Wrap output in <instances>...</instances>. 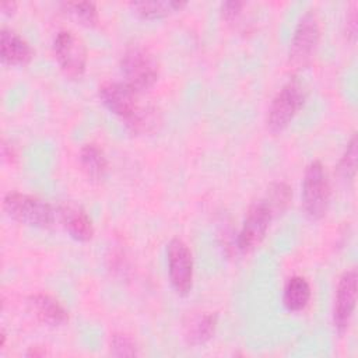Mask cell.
<instances>
[{"mask_svg":"<svg viewBox=\"0 0 358 358\" xmlns=\"http://www.w3.org/2000/svg\"><path fill=\"white\" fill-rule=\"evenodd\" d=\"M3 208L14 221L41 229L53 227L57 210L48 201L21 192H8L3 197Z\"/></svg>","mask_w":358,"mask_h":358,"instance_id":"6da1fadb","label":"cell"},{"mask_svg":"<svg viewBox=\"0 0 358 358\" xmlns=\"http://www.w3.org/2000/svg\"><path fill=\"white\" fill-rule=\"evenodd\" d=\"M120 70L127 83L137 92L150 90L158 80L159 64L154 53L143 45L126 48L120 59Z\"/></svg>","mask_w":358,"mask_h":358,"instance_id":"7a4b0ae2","label":"cell"},{"mask_svg":"<svg viewBox=\"0 0 358 358\" xmlns=\"http://www.w3.org/2000/svg\"><path fill=\"white\" fill-rule=\"evenodd\" d=\"M306 99V90L298 78L288 80L273 96L267 117V129L277 134L288 127Z\"/></svg>","mask_w":358,"mask_h":358,"instance_id":"3957f363","label":"cell"},{"mask_svg":"<svg viewBox=\"0 0 358 358\" xmlns=\"http://www.w3.org/2000/svg\"><path fill=\"white\" fill-rule=\"evenodd\" d=\"M330 193V180L324 165L319 159L309 162L302 180V207L306 217L313 221L323 218L329 208Z\"/></svg>","mask_w":358,"mask_h":358,"instance_id":"277c9868","label":"cell"},{"mask_svg":"<svg viewBox=\"0 0 358 358\" xmlns=\"http://www.w3.org/2000/svg\"><path fill=\"white\" fill-rule=\"evenodd\" d=\"M320 39V20L315 8L306 10L296 27L288 50V64L292 70H301L309 64Z\"/></svg>","mask_w":358,"mask_h":358,"instance_id":"5b68a950","label":"cell"},{"mask_svg":"<svg viewBox=\"0 0 358 358\" xmlns=\"http://www.w3.org/2000/svg\"><path fill=\"white\" fill-rule=\"evenodd\" d=\"M53 53L66 77L71 80L83 77L87 67V48L80 36L70 29H60L53 38Z\"/></svg>","mask_w":358,"mask_h":358,"instance_id":"8992f818","label":"cell"},{"mask_svg":"<svg viewBox=\"0 0 358 358\" xmlns=\"http://www.w3.org/2000/svg\"><path fill=\"white\" fill-rule=\"evenodd\" d=\"M99 99L109 112L120 117L126 124L140 112L144 103L140 102V92L127 83L105 81L99 87Z\"/></svg>","mask_w":358,"mask_h":358,"instance_id":"52a82bcc","label":"cell"},{"mask_svg":"<svg viewBox=\"0 0 358 358\" xmlns=\"http://www.w3.org/2000/svg\"><path fill=\"white\" fill-rule=\"evenodd\" d=\"M273 217L274 215L264 199L252 203L236 236V248L241 252H250L257 248L264 239Z\"/></svg>","mask_w":358,"mask_h":358,"instance_id":"ba28073f","label":"cell"},{"mask_svg":"<svg viewBox=\"0 0 358 358\" xmlns=\"http://www.w3.org/2000/svg\"><path fill=\"white\" fill-rule=\"evenodd\" d=\"M168 275L172 288L179 295H186L193 284V256L185 241L172 238L166 248Z\"/></svg>","mask_w":358,"mask_h":358,"instance_id":"9c48e42d","label":"cell"},{"mask_svg":"<svg viewBox=\"0 0 358 358\" xmlns=\"http://www.w3.org/2000/svg\"><path fill=\"white\" fill-rule=\"evenodd\" d=\"M357 301V270H345L337 282L333 303V326L343 334L351 322Z\"/></svg>","mask_w":358,"mask_h":358,"instance_id":"30bf717a","label":"cell"},{"mask_svg":"<svg viewBox=\"0 0 358 358\" xmlns=\"http://www.w3.org/2000/svg\"><path fill=\"white\" fill-rule=\"evenodd\" d=\"M57 217L73 239L78 242H88L92 239L94 225L81 206L73 201H64L57 207Z\"/></svg>","mask_w":358,"mask_h":358,"instance_id":"8fae6325","label":"cell"},{"mask_svg":"<svg viewBox=\"0 0 358 358\" xmlns=\"http://www.w3.org/2000/svg\"><path fill=\"white\" fill-rule=\"evenodd\" d=\"M0 57L4 64L24 66L34 57V49L18 32L3 27L0 31Z\"/></svg>","mask_w":358,"mask_h":358,"instance_id":"7c38bea8","label":"cell"},{"mask_svg":"<svg viewBox=\"0 0 358 358\" xmlns=\"http://www.w3.org/2000/svg\"><path fill=\"white\" fill-rule=\"evenodd\" d=\"M27 301L31 312L45 324L62 326L69 320L67 309L49 294L36 292L29 295Z\"/></svg>","mask_w":358,"mask_h":358,"instance_id":"4fadbf2b","label":"cell"},{"mask_svg":"<svg viewBox=\"0 0 358 358\" xmlns=\"http://www.w3.org/2000/svg\"><path fill=\"white\" fill-rule=\"evenodd\" d=\"M218 316L213 312H201L192 315L183 326L185 340L189 345L197 347L206 344L214 337Z\"/></svg>","mask_w":358,"mask_h":358,"instance_id":"5bb4252c","label":"cell"},{"mask_svg":"<svg viewBox=\"0 0 358 358\" xmlns=\"http://www.w3.org/2000/svg\"><path fill=\"white\" fill-rule=\"evenodd\" d=\"M312 296L310 284L302 275H292L282 289V303L289 312H299L306 308Z\"/></svg>","mask_w":358,"mask_h":358,"instance_id":"9a60e30c","label":"cell"},{"mask_svg":"<svg viewBox=\"0 0 358 358\" xmlns=\"http://www.w3.org/2000/svg\"><path fill=\"white\" fill-rule=\"evenodd\" d=\"M78 159L88 179L99 182L105 178L108 172V158L99 145L94 143L84 144L80 150Z\"/></svg>","mask_w":358,"mask_h":358,"instance_id":"2e32d148","label":"cell"},{"mask_svg":"<svg viewBox=\"0 0 358 358\" xmlns=\"http://www.w3.org/2000/svg\"><path fill=\"white\" fill-rule=\"evenodd\" d=\"M187 3L182 0H143L130 1L131 10L143 18H161L175 11H180Z\"/></svg>","mask_w":358,"mask_h":358,"instance_id":"e0dca14e","label":"cell"},{"mask_svg":"<svg viewBox=\"0 0 358 358\" xmlns=\"http://www.w3.org/2000/svg\"><path fill=\"white\" fill-rule=\"evenodd\" d=\"M62 10L83 25L94 27L99 20L98 8L92 1H62Z\"/></svg>","mask_w":358,"mask_h":358,"instance_id":"ac0fdd59","label":"cell"},{"mask_svg":"<svg viewBox=\"0 0 358 358\" xmlns=\"http://www.w3.org/2000/svg\"><path fill=\"white\" fill-rule=\"evenodd\" d=\"M263 199L268 204L273 215H278V214L284 213L287 210L288 204L291 203L292 189L285 182H273L268 186L266 196Z\"/></svg>","mask_w":358,"mask_h":358,"instance_id":"d6986e66","label":"cell"},{"mask_svg":"<svg viewBox=\"0 0 358 358\" xmlns=\"http://www.w3.org/2000/svg\"><path fill=\"white\" fill-rule=\"evenodd\" d=\"M357 134H352L351 140L347 144V148L344 154L341 155L338 165H337V173L344 180H352L357 171Z\"/></svg>","mask_w":358,"mask_h":358,"instance_id":"ffe728a7","label":"cell"},{"mask_svg":"<svg viewBox=\"0 0 358 358\" xmlns=\"http://www.w3.org/2000/svg\"><path fill=\"white\" fill-rule=\"evenodd\" d=\"M109 352L115 357H136L138 355V345L130 334L119 331L110 336Z\"/></svg>","mask_w":358,"mask_h":358,"instance_id":"44dd1931","label":"cell"},{"mask_svg":"<svg viewBox=\"0 0 358 358\" xmlns=\"http://www.w3.org/2000/svg\"><path fill=\"white\" fill-rule=\"evenodd\" d=\"M243 7H245V3H243V1H239V0L224 1V3L221 4V8H220V13H221L222 20H225V21L229 22V24H234V22L241 17Z\"/></svg>","mask_w":358,"mask_h":358,"instance_id":"7402d4cb","label":"cell"},{"mask_svg":"<svg viewBox=\"0 0 358 358\" xmlns=\"http://www.w3.org/2000/svg\"><path fill=\"white\" fill-rule=\"evenodd\" d=\"M345 36L351 42H355L357 38V3L352 1L347 10L345 18Z\"/></svg>","mask_w":358,"mask_h":358,"instance_id":"603a6c76","label":"cell"},{"mask_svg":"<svg viewBox=\"0 0 358 358\" xmlns=\"http://www.w3.org/2000/svg\"><path fill=\"white\" fill-rule=\"evenodd\" d=\"M1 152H3V157L7 158L10 162H14V161L17 159V151H15V148H14L11 144L3 143V145H1Z\"/></svg>","mask_w":358,"mask_h":358,"instance_id":"cb8c5ba5","label":"cell"},{"mask_svg":"<svg viewBox=\"0 0 358 358\" xmlns=\"http://www.w3.org/2000/svg\"><path fill=\"white\" fill-rule=\"evenodd\" d=\"M46 354H48V352H46L45 347H38V345L29 347V350L27 351V357H34V358H36V357H43V355H46Z\"/></svg>","mask_w":358,"mask_h":358,"instance_id":"d4e9b609","label":"cell"},{"mask_svg":"<svg viewBox=\"0 0 358 358\" xmlns=\"http://www.w3.org/2000/svg\"><path fill=\"white\" fill-rule=\"evenodd\" d=\"M17 6H18V4H17L15 1H3V3L0 4V8H1V11L6 13V14H13V13L15 11Z\"/></svg>","mask_w":358,"mask_h":358,"instance_id":"484cf974","label":"cell"}]
</instances>
